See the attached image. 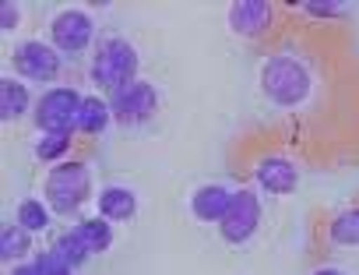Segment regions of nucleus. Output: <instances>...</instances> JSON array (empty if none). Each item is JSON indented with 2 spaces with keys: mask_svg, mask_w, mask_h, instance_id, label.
Instances as JSON below:
<instances>
[{
  "mask_svg": "<svg viewBox=\"0 0 359 275\" xmlns=\"http://www.w3.org/2000/svg\"><path fill=\"white\" fill-rule=\"evenodd\" d=\"M261 95L278 109H303L313 95V71L296 53H271L261 64Z\"/></svg>",
  "mask_w": 359,
  "mask_h": 275,
  "instance_id": "nucleus-1",
  "label": "nucleus"
},
{
  "mask_svg": "<svg viewBox=\"0 0 359 275\" xmlns=\"http://www.w3.org/2000/svg\"><path fill=\"white\" fill-rule=\"evenodd\" d=\"M137 67H141V57H137V46L120 36V32H109L99 39V46L92 50V60H88V78L99 92H109L116 95L120 88H127L130 81H137Z\"/></svg>",
  "mask_w": 359,
  "mask_h": 275,
  "instance_id": "nucleus-2",
  "label": "nucleus"
},
{
  "mask_svg": "<svg viewBox=\"0 0 359 275\" xmlns=\"http://www.w3.org/2000/svg\"><path fill=\"white\" fill-rule=\"evenodd\" d=\"M46 205L53 208V215H78L88 198H92V170L88 163L74 159V163H60L50 170L46 177Z\"/></svg>",
  "mask_w": 359,
  "mask_h": 275,
  "instance_id": "nucleus-3",
  "label": "nucleus"
},
{
  "mask_svg": "<svg viewBox=\"0 0 359 275\" xmlns=\"http://www.w3.org/2000/svg\"><path fill=\"white\" fill-rule=\"evenodd\" d=\"M81 102L85 95L71 85H53L46 88L39 99H36V109H32V120L43 134H60V130H78V113H81Z\"/></svg>",
  "mask_w": 359,
  "mask_h": 275,
  "instance_id": "nucleus-4",
  "label": "nucleus"
},
{
  "mask_svg": "<svg viewBox=\"0 0 359 275\" xmlns=\"http://www.w3.org/2000/svg\"><path fill=\"white\" fill-rule=\"evenodd\" d=\"M46 32L64 57H78L95 43V15L88 8H64L46 22Z\"/></svg>",
  "mask_w": 359,
  "mask_h": 275,
  "instance_id": "nucleus-5",
  "label": "nucleus"
},
{
  "mask_svg": "<svg viewBox=\"0 0 359 275\" xmlns=\"http://www.w3.org/2000/svg\"><path fill=\"white\" fill-rule=\"evenodd\" d=\"M109 109H113V120L120 127H144L162 109V92L155 81L137 78L127 88H120L116 95H109Z\"/></svg>",
  "mask_w": 359,
  "mask_h": 275,
  "instance_id": "nucleus-6",
  "label": "nucleus"
},
{
  "mask_svg": "<svg viewBox=\"0 0 359 275\" xmlns=\"http://www.w3.org/2000/svg\"><path fill=\"white\" fill-rule=\"evenodd\" d=\"M11 67H15L18 78L46 85L64 71V53L46 39H22L11 53Z\"/></svg>",
  "mask_w": 359,
  "mask_h": 275,
  "instance_id": "nucleus-7",
  "label": "nucleus"
},
{
  "mask_svg": "<svg viewBox=\"0 0 359 275\" xmlns=\"http://www.w3.org/2000/svg\"><path fill=\"white\" fill-rule=\"evenodd\" d=\"M261 219H264L261 194H257V191H236L229 212H226L222 222H219V236H222L229 247H243V243H250V240L257 236Z\"/></svg>",
  "mask_w": 359,
  "mask_h": 275,
  "instance_id": "nucleus-8",
  "label": "nucleus"
},
{
  "mask_svg": "<svg viewBox=\"0 0 359 275\" xmlns=\"http://www.w3.org/2000/svg\"><path fill=\"white\" fill-rule=\"evenodd\" d=\"M226 22H229V32L236 39L254 43L264 32H271L275 4H268V0H236V4H229V11H226Z\"/></svg>",
  "mask_w": 359,
  "mask_h": 275,
  "instance_id": "nucleus-9",
  "label": "nucleus"
},
{
  "mask_svg": "<svg viewBox=\"0 0 359 275\" xmlns=\"http://www.w3.org/2000/svg\"><path fill=\"white\" fill-rule=\"evenodd\" d=\"M254 184L264 191V194H275V198H289L296 187H299V170L292 159L285 156H268L254 166Z\"/></svg>",
  "mask_w": 359,
  "mask_h": 275,
  "instance_id": "nucleus-10",
  "label": "nucleus"
},
{
  "mask_svg": "<svg viewBox=\"0 0 359 275\" xmlns=\"http://www.w3.org/2000/svg\"><path fill=\"white\" fill-rule=\"evenodd\" d=\"M233 187L229 184H205V187H198L194 194H191V215L198 219V222H205V226H219L222 222V215L229 212V205H233Z\"/></svg>",
  "mask_w": 359,
  "mask_h": 275,
  "instance_id": "nucleus-11",
  "label": "nucleus"
},
{
  "mask_svg": "<svg viewBox=\"0 0 359 275\" xmlns=\"http://www.w3.org/2000/svg\"><path fill=\"white\" fill-rule=\"evenodd\" d=\"M95 212L99 219L106 222H130L137 215V194L127 187V184H106L99 194H95Z\"/></svg>",
  "mask_w": 359,
  "mask_h": 275,
  "instance_id": "nucleus-12",
  "label": "nucleus"
},
{
  "mask_svg": "<svg viewBox=\"0 0 359 275\" xmlns=\"http://www.w3.org/2000/svg\"><path fill=\"white\" fill-rule=\"evenodd\" d=\"M32 109H36V99H32L25 81H18V78L0 81V116H4V123H15V120H22Z\"/></svg>",
  "mask_w": 359,
  "mask_h": 275,
  "instance_id": "nucleus-13",
  "label": "nucleus"
},
{
  "mask_svg": "<svg viewBox=\"0 0 359 275\" xmlns=\"http://www.w3.org/2000/svg\"><path fill=\"white\" fill-rule=\"evenodd\" d=\"M109 120H113L109 99L85 95V102H81V113H78V130H81V134H88V138H99V134H106Z\"/></svg>",
  "mask_w": 359,
  "mask_h": 275,
  "instance_id": "nucleus-14",
  "label": "nucleus"
},
{
  "mask_svg": "<svg viewBox=\"0 0 359 275\" xmlns=\"http://www.w3.org/2000/svg\"><path fill=\"white\" fill-rule=\"evenodd\" d=\"M71 145H74V134H71V130H60V134H39V138H36V145H32V152H36V159H39L43 166L53 170V163L60 166V163L67 159Z\"/></svg>",
  "mask_w": 359,
  "mask_h": 275,
  "instance_id": "nucleus-15",
  "label": "nucleus"
},
{
  "mask_svg": "<svg viewBox=\"0 0 359 275\" xmlns=\"http://www.w3.org/2000/svg\"><path fill=\"white\" fill-rule=\"evenodd\" d=\"M15 222H18L22 229H29L32 236H36V233H46V229L53 226V208H50L46 201H39V198H25V201H18V208H15Z\"/></svg>",
  "mask_w": 359,
  "mask_h": 275,
  "instance_id": "nucleus-16",
  "label": "nucleus"
},
{
  "mask_svg": "<svg viewBox=\"0 0 359 275\" xmlns=\"http://www.w3.org/2000/svg\"><path fill=\"white\" fill-rule=\"evenodd\" d=\"M29 254H32V233L22 229L18 222L4 226V233H0V257L8 264H22V261H29Z\"/></svg>",
  "mask_w": 359,
  "mask_h": 275,
  "instance_id": "nucleus-17",
  "label": "nucleus"
},
{
  "mask_svg": "<svg viewBox=\"0 0 359 275\" xmlns=\"http://www.w3.org/2000/svg\"><path fill=\"white\" fill-rule=\"evenodd\" d=\"M78 236H81V243L92 250V254H102V250H109L113 247V222H106V219H81V222H74L71 226Z\"/></svg>",
  "mask_w": 359,
  "mask_h": 275,
  "instance_id": "nucleus-18",
  "label": "nucleus"
},
{
  "mask_svg": "<svg viewBox=\"0 0 359 275\" xmlns=\"http://www.w3.org/2000/svg\"><path fill=\"white\" fill-rule=\"evenodd\" d=\"M331 243L334 247H345V250H359V208H345L331 219V229H327Z\"/></svg>",
  "mask_w": 359,
  "mask_h": 275,
  "instance_id": "nucleus-19",
  "label": "nucleus"
},
{
  "mask_svg": "<svg viewBox=\"0 0 359 275\" xmlns=\"http://www.w3.org/2000/svg\"><path fill=\"white\" fill-rule=\"evenodd\" d=\"M53 250H57V254H60V257H64L71 268H81V264L92 257V250L81 243V236H78L74 229H64V233L53 240Z\"/></svg>",
  "mask_w": 359,
  "mask_h": 275,
  "instance_id": "nucleus-20",
  "label": "nucleus"
},
{
  "mask_svg": "<svg viewBox=\"0 0 359 275\" xmlns=\"http://www.w3.org/2000/svg\"><path fill=\"white\" fill-rule=\"evenodd\" d=\"M299 11H303L306 18H324V22H334V18L352 15V4H345V0H306V4H299Z\"/></svg>",
  "mask_w": 359,
  "mask_h": 275,
  "instance_id": "nucleus-21",
  "label": "nucleus"
},
{
  "mask_svg": "<svg viewBox=\"0 0 359 275\" xmlns=\"http://www.w3.org/2000/svg\"><path fill=\"white\" fill-rule=\"evenodd\" d=\"M32 264H36L39 275H74V268H71L57 250H39V254H32Z\"/></svg>",
  "mask_w": 359,
  "mask_h": 275,
  "instance_id": "nucleus-22",
  "label": "nucleus"
},
{
  "mask_svg": "<svg viewBox=\"0 0 359 275\" xmlns=\"http://www.w3.org/2000/svg\"><path fill=\"white\" fill-rule=\"evenodd\" d=\"M22 18H25L22 4H15V0H4V4H0V32L4 36H11L22 25Z\"/></svg>",
  "mask_w": 359,
  "mask_h": 275,
  "instance_id": "nucleus-23",
  "label": "nucleus"
},
{
  "mask_svg": "<svg viewBox=\"0 0 359 275\" xmlns=\"http://www.w3.org/2000/svg\"><path fill=\"white\" fill-rule=\"evenodd\" d=\"M8 275H39V271H36V264H32V261H22V264H11V271H8Z\"/></svg>",
  "mask_w": 359,
  "mask_h": 275,
  "instance_id": "nucleus-24",
  "label": "nucleus"
},
{
  "mask_svg": "<svg viewBox=\"0 0 359 275\" xmlns=\"http://www.w3.org/2000/svg\"><path fill=\"white\" fill-rule=\"evenodd\" d=\"M313 275H348L345 268H334V264H324V268H317Z\"/></svg>",
  "mask_w": 359,
  "mask_h": 275,
  "instance_id": "nucleus-25",
  "label": "nucleus"
}]
</instances>
